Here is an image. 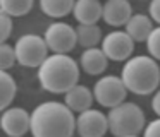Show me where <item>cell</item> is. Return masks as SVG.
<instances>
[{
	"label": "cell",
	"instance_id": "cell-1",
	"mask_svg": "<svg viewBox=\"0 0 160 137\" xmlns=\"http://www.w3.org/2000/svg\"><path fill=\"white\" fill-rule=\"evenodd\" d=\"M76 118L67 105L47 101L38 105L31 113L33 137H72Z\"/></svg>",
	"mask_w": 160,
	"mask_h": 137
},
{
	"label": "cell",
	"instance_id": "cell-20",
	"mask_svg": "<svg viewBox=\"0 0 160 137\" xmlns=\"http://www.w3.org/2000/svg\"><path fill=\"white\" fill-rule=\"evenodd\" d=\"M16 58V50L7 43H0V70H7L14 65Z\"/></svg>",
	"mask_w": 160,
	"mask_h": 137
},
{
	"label": "cell",
	"instance_id": "cell-8",
	"mask_svg": "<svg viewBox=\"0 0 160 137\" xmlns=\"http://www.w3.org/2000/svg\"><path fill=\"white\" fill-rule=\"evenodd\" d=\"M102 50L107 55L108 60H128L134 50V40L126 31H112L102 41Z\"/></svg>",
	"mask_w": 160,
	"mask_h": 137
},
{
	"label": "cell",
	"instance_id": "cell-3",
	"mask_svg": "<svg viewBox=\"0 0 160 137\" xmlns=\"http://www.w3.org/2000/svg\"><path fill=\"white\" fill-rule=\"evenodd\" d=\"M128 91L134 94H152L160 82V67L152 57H132L122 67L121 75Z\"/></svg>",
	"mask_w": 160,
	"mask_h": 137
},
{
	"label": "cell",
	"instance_id": "cell-24",
	"mask_svg": "<svg viewBox=\"0 0 160 137\" xmlns=\"http://www.w3.org/2000/svg\"><path fill=\"white\" fill-rule=\"evenodd\" d=\"M148 12H150L152 21L160 24V0H152V3L148 7Z\"/></svg>",
	"mask_w": 160,
	"mask_h": 137
},
{
	"label": "cell",
	"instance_id": "cell-16",
	"mask_svg": "<svg viewBox=\"0 0 160 137\" xmlns=\"http://www.w3.org/2000/svg\"><path fill=\"white\" fill-rule=\"evenodd\" d=\"M16 91H18V86L12 75L7 74V70H0V111L11 106L16 98Z\"/></svg>",
	"mask_w": 160,
	"mask_h": 137
},
{
	"label": "cell",
	"instance_id": "cell-25",
	"mask_svg": "<svg viewBox=\"0 0 160 137\" xmlns=\"http://www.w3.org/2000/svg\"><path fill=\"white\" fill-rule=\"evenodd\" d=\"M152 108H153V111H155L157 115L160 116V91L157 92L155 96H153V99H152Z\"/></svg>",
	"mask_w": 160,
	"mask_h": 137
},
{
	"label": "cell",
	"instance_id": "cell-26",
	"mask_svg": "<svg viewBox=\"0 0 160 137\" xmlns=\"http://www.w3.org/2000/svg\"><path fill=\"white\" fill-rule=\"evenodd\" d=\"M129 137H138V135H129Z\"/></svg>",
	"mask_w": 160,
	"mask_h": 137
},
{
	"label": "cell",
	"instance_id": "cell-11",
	"mask_svg": "<svg viewBox=\"0 0 160 137\" xmlns=\"http://www.w3.org/2000/svg\"><path fill=\"white\" fill-rule=\"evenodd\" d=\"M132 17V9L128 0H107L103 5V17L102 19L114 27L126 26Z\"/></svg>",
	"mask_w": 160,
	"mask_h": 137
},
{
	"label": "cell",
	"instance_id": "cell-19",
	"mask_svg": "<svg viewBox=\"0 0 160 137\" xmlns=\"http://www.w3.org/2000/svg\"><path fill=\"white\" fill-rule=\"evenodd\" d=\"M33 2L35 0H0V9L11 17H21L33 9Z\"/></svg>",
	"mask_w": 160,
	"mask_h": 137
},
{
	"label": "cell",
	"instance_id": "cell-18",
	"mask_svg": "<svg viewBox=\"0 0 160 137\" xmlns=\"http://www.w3.org/2000/svg\"><path fill=\"white\" fill-rule=\"evenodd\" d=\"M76 0H40V7L48 17H64L72 12Z\"/></svg>",
	"mask_w": 160,
	"mask_h": 137
},
{
	"label": "cell",
	"instance_id": "cell-21",
	"mask_svg": "<svg viewBox=\"0 0 160 137\" xmlns=\"http://www.w3.org/2000/svg\"><path fill=\"white\" fill-rule=\"evenodd\" d=\"M146 46H148V53L152 55V58L160 60V26L152 31L150 38L146 40Z\"/></svg>",
	"mask_w": 160,
	"mask_h": 137
},
{
	"label": "cell",
	"instance_id": "cell-22",
	"mask_svg": "<svg viewBox=\"0 0 160 137\" xmlns=\"http://www.w3.org/2000/svg\"><path fill=\"white\" fill-rule=\"evenodd\" d=\"M12 33V19L9 14L0 9V43H5Z\"/></svg>",
	"mask_w": 160,
	"mask_h": 137
},
{
	"label": "cell",
	"instance_id": "cell-6",
	"mask_svg": "<svg viewBox=\"0 0 160 137\" xmlns=\"http://www.w3.org/2000/svg\"><path fill=\"white\" fill-rule=\"evenodd\" d=\"M128 87L124 86L121 77L115 75H105L95 84L93 96L102 106L105 108H115L121 103H124Z\"/></svg>",
	"mask_w": 160,
	"mask_h": 137
},
{
	"label": "cell",
	"instance_id": "cell-13",
	"mask_svg": "<svg viewBox=\"0 0 160 137\" xmlns=\"http://www.w3.org/2000/svg\"><path fill=\"white\" fill-rule=\"evenodd\" d=\"M108 58L100 48H86L81 55V68L90 75H98L107 68Z\"/></svg>",
	"mask_w": 160,
	"mask_h": 137
},
{
	"label": "cell",
	"instance_id": "cell-9",
	"mask_svg": "<svg viewBox=\"0 0 160 137\" xmlns=\"http://www.w3.org/2000/svg\"><path fill=\"white\" fill-rule=\"evenodd\" d=\"M76 130L79 137H103L108 130V120L98 110H86L76 118Z\"/></svg>",
	"mask_w": 160,
	"mask_h": 137
},
{
	"label": "cell",
	"instance_id": "cell-5",
	"mask_svg": "<svg viewBox=\"0 0 160 137\" xmlns=\"http://www.w3.org/2000/svg\"><path fill=\"white\" fill-rule=\"evenodd\" d=\"M16 58L24 67H40L48 57V46L45 38L36 34H24L16 41Z\"/></svg>",
	"mask_w": 160,
	"mask_h": 137
},
{
	"label": "cell",
	"instance_id": "cell-15",
	"mask_svg": "<svg viewBox=\"0 0 160 137\" xmlns=\"http://www.w3.org/2000/svg\"><path fill=\"white\" fill-rule=\"evenodd\" d=\"M95 96L91 94V91L86 86H74L71 91L66 92V105L69 106L72 111L83 113L86 110L91 108V103H93Z\"/></svg>",
	"mask_w": 160,
	"mask_h": 137
},
{
	"label": "cell",
	"instance_id": "cell-12",
	"mask_svg": "<svg viewBox=\"0 0 160 137\" xmlns=\"http://www.w3.org/2000/svg\"><path fill=\"white\" fill-rule=\"evenodd\" d=\"M72 14L79 24H97L103 17V5L100 0H76Z\"/></svg>",
	"mask_w": 160,
	"mask_h": 137
},
{
	"label": "cell",
	"instance_id": "cell-23",
	"mask_svg": "<svg viewBox=\"0 0 160 137\" xmlns=\"http://www.w3.org/2000/svg\"><path fill=\"white\" fill-rule=\"evenodd\" d=\"M145 137H160V118L153 120V122H150L146 125Z\"/></svg>",
	"mask_w": 160,
	"mask_h": 137
},
{
	"label": "cell",
	"instance_id": "cell-10",
	"mask_svg": "<svg viewBox=\"0 0 160 137\" xmlns=\"http://www.w3.org/2000/svg\"><path fill=\"white\" fill-rule=\"evenodd\" d=\"M0 127L9 137H22L31 130V115L22 108H7L2 113Z\"/></svg>",
	"mask_w": 160,
	"mask_h": 137
},
{
	"label": "cell",
	"instance_id": "cell-7",
	"mask_svg": "<svg viewBox=\"0 0 160 137\" xmlns=\"http://www.w3.org/2000/svg\"><path fill=\"white\" fill-rule=\"evenodd\" d=\"M45 41L53 53H69L78 45V34L72 26L66 22H53L45 31Z\"/></svg>",
	"mask_w": 160,
	"mask_h": 137
},
{
	"label": "cell",
	"instance_id": "cell-4",
	"mask_svg": "<svg viewBox=\"0 0 160 137\" xmlns=\"http://www.w3.org/2000/svg\"><path fill=\"white\" fill-rule=\"evenodd\" d=\"M108 130L115 137L138 135L145 129V113L134 103H121L107 115Z\"/></svg>",
	"mask_w": 160,
	"mask_h": 137
},
{
	"label": "cell",
	"instance_id": "cell-14",
	"mask_svg": "<svg viewBox=\"0 0 160 137\" xmlns=\"http://www.w3.org/2000/svg\"><path fill=\"white\" fill-rule=\"evenodd\" d=\"M153 29H155V27H153L152 17L145 16V14H132L129 22L126 24V33L134 40V43L136 41H138V43L146 41Z\"/></svg>",
	"mask_w": 160,
	"mask_h": 137
},
{
	"label": "cell",
	"instance_id": "cell-2",
	"mask_svg": "<svg viewBox=\"0 0 160 137\" xmlns=\"http://www.w3.org/2000/svg\"><path fill=\"white\" fill-rule=\"evenodd\" d=\"M38 81L42 87L50 92H67L78 86L79 68L69 55H48L38 67Z\"/></svg>",
	"mask_w": 160,
	"mask_h": 137
},
{
	"label": "cell",
	"instance_id": "cell-17",
	"mask_svg": "<svg viewBox=\"0 0 160 137\" xmlns=\"http://www.w3.org/2000/svg\"><path fill=\"white\" fill-rule=\"evenodd\" d=\"M78 43L83 48H95L102 40V31L97 24H79L76 27Z\"/></svg>",
	"mask_w": 160,
	"mask_h": 137
}]
</instances>
